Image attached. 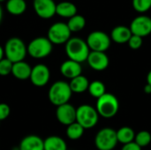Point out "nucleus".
I'll list each match as a JSON object with an SVG mask.
<instances>
[{"label":"nucleus","instance_id":"obj_17","mask_svg":"<svg viewBox=\"0 0 151 150\" xmlns=\"http://www.w3.org/2000/svg\"><path fill=\"white\" fill-rule=\"evenodd\" d=\"M132 32L130 27L126 26H117L111 33V39L119 44L127 43L128 40L132 36Z\"/></svg>","mask_w":151,"mask_h":150},{"label":"nucleus","instance_id":"obj_34","mask_svg":"<svg viewBox=\"0 0 151 150\" xmlns=\"http://www.w3.org/2000/svg\"><path fill=\"white\" fill-rule=\"evenodd\" d=\"M4 48L0 45V60H2L4 58Z\"/></svg>","mask_w":151,"mask_h":150},{"label":"nucleus","instance_id":"obj_13","mask_svg":"<svg viewBox=\"0 0 151 150\" xmlns=\"http://www.w3.org/2000/svg\"><path fill=\"white\" fill-rule=\"evenodd\" d=\"M56 118L60 124L67 126L76 121V109L69 103L57 106Z\"/></svg>","mask_w":151,"mask_h":150},{"label":"nucleus","instance_id":"obj_29","mask_svg":"<svg viewBox=\"0 0 151 150\" xmlns=\"http://www.w3.org/2000/svg\"><path fill=\"white\" fill-rule=\"evenodd\" d=\"M12 65L13 63L7 57H4L2 60H0V75L7 76L12 73Z\"/></svg>","mask_w":151,"mask_h":150},{"label":"nucleus","instance_id":"obj_8","mask_svg":"<svg viewBox=\"0 0 151 150\" xmlns=\"http://www.w3.org/2000/svg\"><path fill=\"white\" fill-rule=\"evenodd\" d=\"M71 34L72 32L66 23L56 22L50 27L47 37L52 44L61 45L66 43V42L71 38Z\"/></svg>","mask_w":151,"mask_h":150},{"label":"nucleus","instance_id":"obj_9","mask_svg":"<svg viewBox=\"0 0 151 150\" xmlns=\"http://www.w3.org/2000/svg\"><path fill=\"white\" fill-rule=\"evenodd\" d=\"M86 42L90 50L105 52L111 46V39L105 32L96 30L88 34Z\"/></svg>","mask_w":151,"mask_h":150},{"label":"nucleus","instance_id":"obj_37","mask_svg":"<svg viewBox=\"0 0 151 150\" xmlns=\"http://www.w3.org/2000/svg\"><path fill=\"white\" fill-rule=\"evenodd\" d=\"M4 1H5V0H0V3H2V2H4Z\"/></svg>","mask_w":151,"mask_h":150},{"label":"nucleus","instance_id":"obj_19","mask_svg":"<svg viewBox=\"0 0 151 150\" xmlns=\"http://www.w3.org/2000/svg\"><path fill=\"white\" fill-rule=\"evenodd\" d=\"M56 14L62 18L70 19L71 17L77 14V7L76 5L69 1H63L57 4L56 7Z\"/></svg>","mask_w":151,"mask_h":150},{"label":"nucleus","instance_id":"obj_27","mask_svg":"<svg viewBox=\"0 0 151 150\" xmlns=\"http://www.w3.org/2000/svg\"><path fill=\"white\" fill-rule=\"evenodd\" d=\"M134 141L141 147L145 148L150 145L151 142V133L148 131H140L137 134H135Z\"/></svg>","mask_w":151,"mask_h":150},{"label":"nucleus","instance_id":"obj_4","mask_svg":"<svg viewBox=\"0 0 151 150\" xmlns=\"http://www.w3.org/2000/svg\"><path fill=\"white\" fill-rule=\"evenodd\" d=\"M4 56L12 63L22 61L27 54V47L19 37L8 39L4 44Z\"/></svg>","mask_w":151,"mask_h":150},{"label":"nucleus","instance_id":"obj_6","mask_svg":"<svg viewBox=\"0 0 151 150\" xmlns=\"http://www.w3.org/2000/svg\"><path fill=\"white\" fill-rule=\"evenodd\" d=\"M99 114L96 108L88 104H82L76 109V121L85 129H91L96 126Z\"/></svg>","mask_w":151,"mask_h":150},{"label":"nucleus","instance_id":"obj_28","mask_svg":"<svg viewBox=\"0 0 151 150\" xmlns=\"http://www.w3.org/2000/svg\"><path fill=\"white\" fill-rule=\"evenodd\" d=\"M132 4L139 13H145L151 9V0H133Z\"/></svg>","mask_w":151,"mask_h":150},{"label":"nucleus","instance_id":"obj_23","mask_svg":"<svg viewBox=\"0 0 151 150\" xmlns=\"http://www.w3.org/2000/svg\"><path fill=\"white\" fill-rule=\"evenodd\" d=\"M66 24L72 33L80 32L86 27V19L81 14H75L68 19V22Z\"/></svg>","mask_w":151,"mask_h":150},{"label":"nucleus","instance_id":"obj_5","mask_svg":"<svg viewBox=\"0 0 151 150\" xmlns=\"http://www.w3.org/2000/svg\"><path fill=\"white\" fill-rule=\"evenodd\" d=\"M27 47V54L35 59H42L48 57L53 49L52 42L49 40L48 37L39 36L33 39Z\"/></svg>","mask_w":151,"mask_h":150},{"label":"nucleus","instance_id":"obj_24","mask_svg":"<svg viewBox=\"0 0 151 150\" xmlns=\"http://www.w3.org/2000/svg\"><path fill=\"white\" fill-rule=\"evenodd\" d=\"M118 141L122 144H127L134 141L135 133L129 126H123L117 131Z\"/></svg>","mask_w":151,"mask_h":150},{"label":"nucleus","instance_id":"obj_25","mask_svg":"<svg viewBox=\"0 0 151 150\" xmlns=\"http://www.w3.org/2000/svg\"><path fill=\"white\" fill-rule=\"evenodd\" d=\"M84 131H85V128L82 126H81L77 121H75L70 124L69 126H67L66 136L68 137V139L72 141H77L82 137Z\"/></svg>","mask_w":151,"mask_h":150},{"label":"nucleus","instance_id":"obj_21","mask_svg":"<svg viewBox=\"0 0 151 150\" xmlns=\"http://www.w3.org/2000/svg\"><path fill=\"white\" fill-rule=\"evenodd\" d=\"M69 85H70V88H71L73 93L81 94L88 90V86H89V81L87 77L81 74V75L72 79Z\"/></svg>","mask_w":151,"mask_h":150},{"label":"nucleus","instance_id":"obj_32","mask_svg":"<svg viewBox=\"0 0 151 150\" xmlns=\"http://www.w3.org/2000/svg\"><path fill=\"white\" fill-rule=\"evenodd\" d=\"M142 148H141L134 141H131L127 144H123V147L121 150H142Z\"/></svg>","mask_w":151,"mask_h":150},{"label":"nucleus","instance_id":"obj_15","mask_svg":"<svg viewBox=\"0 0 151 150\" xmlns=\"http://www.w3.org/2000/svg\"><path fill=\"white\" fill-rule=\"evenodd\" d=\"M82 67L81 63L76 62L72 59L65 60L60 65L61 74L67 79H73L81 74Z\"/></svg>","mask_w":151,"mask_h":150},{"label":"nucleus","instance_id":"obj_26","mask_svg":"<svg viewBox=\"0 0 151 150\" xmlns=\"http://www.w3.org/2000/svg\"><path fill=\"white\" fill-rule=\"evenodd\" d=\"M88 91L91 96L97 99L106 93V88H105V85L102 81L94 80L92 82H89Z\"/></svg>","mask_w":151,"mask_h":150},{"label":"nucleus","instance_id":"obj_16","mask_svg":"<svg viewBox=\"0 0 151 150\" xmlns=\"http://www.w3.org/2000/svg\"><path fill=\"white\" fill-rule=\"evenodd\" d=\"M19 150H44V142L37 135L24 137L19 146Z\"/></svg>","mask_w":151,"mask_h":150},{"label":"nucleus","instance_id":"obj_12","mask_svg":"<svg viewBox=\"0 0 151 150\" xmlns=\"http://www.w3.org/2000/svg\"><path fill=\"white\" fill-rule=\"evenodd\" d=\"M33 7L38 17L49 19L56 14L57 4L54 0H34Z\"/></svg>","mask_w":151,"mask_h":150},{"label":"nucleus","instance_id":"obj_2","mask_svg":"<svg viewBox=\"0 0 151 150\" xmlns=\"http://www.w3.org/2000/svg\"><path fill=\"white\" fill-rule=\"evenodd\" d=\"M72 95L73 91L70 88L69 83L63 80H58L54 82L50 86L48 93V97L50 102L53 105L59 106L61 104L69 103Z\"/></svg>","mask_w":151,"mask_h":150},{"label":"nucleus","instance_id":"obj_33","mask_svg":"<svg viewBox=\"0 0 151 150\" xmlns=\"http://www.w3.org/2000/svg\"><path fill=\"white\" fill-rule=\"evenodd\" d=\"M143 90H144V92H145L146 94L150 95V94H151V86L150 85V84H148V83H147V84L144 86Z\"/></svg>","mask_w":151,"mask_h":150},{"label":"nucleus","instance_id":"obj_10","mask_svg":"<svg viewBox=\"0 0 151 150\" xmlns=\"http://www.w3.org/2000/svg\"><path fill=\"white\" fill-rule=\"evenodd\" d=\"M50 78V71L46 65L38 64L32 67L29 80L31 83L38 88L44 87L48 84Z\"/></svg>","mask_w":151,"mask_h":150},{"label":"nucleus","instance_id":"obj_35","mask_svg":"<svg viewBox=\"0 0 151 150\" xmlns=\"http://www.w3.org/2000/svg\"><path fill=\"white\" fill-rule=\"evenodd\" d=\"M147 83L151 86V70L149 72V73L147 75Z\"/></svg>","mask_w":151,"mask_h":150},{"label":"nucleus","instance_id":"obj_7","mask_svg":"<svg viewBox=\"0 0 151 150\" xmlns=\"http://www.w3.org/2000/svg\"><path fill=\"white\" fill-rule=\"evenodd\" d=\"M117 131L105 127L98 131L95 137V145L98 150H112L118 144Z\"/></svg>","mask_w":151,"mask_h":150},{"label":"nucleus","instance_id":"obj_1","mask_svg":"<svg viewBox=\"0 0 151 150\" xmlns=\"http://www.w3.org/2000/svg\"><path fill=\"white\" fill-rule=\"evenodd\" d=\"M89 52L87 42L79 37H71L65 43V53L69 59L81 64L87 61Z\"/></svg>","mask_w":151,"mask_h":150},{"label":"nucleus","instance_id":"obj_3","mask_svg":"<svg viewBox=\"0 0 151 150\" xmlns=\"http://www.w3.org/2000/svg\"><path fill=\"white\" fill-rule=\"evenodd\" d=\"M96 109L99 116L104 118H111L119 111V103L118 98L111 93H105L96 101Z\"/></svg>","mask_w":151,"mask_h":150},{"label":"nucleus","instance_id":"obj_31","mask_svg":"<svg viewBox=\"0 0 151 150\" xmlns=\"http://www.w3.org/2000/svg\"><path fill=\"white\" fill-rule=\"evenodd\" d=\"M11 113V109L8 104L1 103H0V121L6 119Z\"/></svg>","mask_w":151,"mask_h":150},{"label":"nucleus","instance_id":"obj_30","mask_svg":"<svg viewBox=\"0 0 151 150\" xmlns=\"http://www.w3.org/2000/svg\"><path fill=\"white\" fill-rule=\"evenodd\" d=\"M142 42H143V37L136 34H132V36L127 42V44L132 50H138L142 47Z\"/></svg>","mask_w":151,"mask_h":150},{"label":"nucleus","instance_id":"obj_11","mask_svg":"<svg viewBox=\"0 0 151 150\" xmlns=\"http://www.w3.org/2000/svg\"><path fill=\"white\" fill-rule=\"evenodd\" d=\"M129 27L133 34L146 37L151 34V18L147 15L137 16L132 20Z\"/></svg>","mask_w":151,"mask_h":150},{"label":"nucleus","instance_id":"obj_36","mask_svg":"<svg viewBox=\"0 0 151 150\" xmlns=\"http://www.w3.org/2000/svg\"><path fill=\"white\" fill-rule=\"evenodd\" d=\"M2 18H3V10H2V7H1V5H0V23H1Z\"/></svg>","mask_w":151,"mask_h":150},{"label":"nucleus","instance_id":"obj_20","mask_svg":"<svg viewBox=\"0 0 151 150\" xmlns=\"http://www.w3.org/2000/svg\"><path fill=\"white\" fill-rule=\"evenodd\" d=\"M43 142L44 150H67L66 142L59 136H49L43 141Z\"/></svg>","mask_w":151,"mask_h":150},{"label":"nucleus","instance_id":"obj_18","mask_svg":"<svg viewBox=\"0 0 151 150\" xmlns=\"http://www.w3.org/2000/svg\"><path fill=\"white\" fill-rule=\"evenodd\" d=\"M32 67L29 65V64L22 60L13 63L12 74L19 80H26L29 79Z\"/></svg>","mask_w":151,"mask_h":150},{"label":"nucleus","instance_id":"obj_22","mask_svg":"<svg viewBox=\"0 0 151 150\" xmlns=\"http://www.w3.org/2000/svg\"><path fill=\"white\" fill-rule=\"evenodd\" d=\"M6 10L12 15H21L27 10V3L25 0H7Z\"/></svg>","mask_w":151,"mask_h":150},{"label":"nucleus","instance_id":"obj_14","mask_svg":"<svg viewBox=\"0 0 151 150\" xmlns=\"http://www.w3.org/2000/svg\"><path fill=\"white\" fill-rule=\"evenodd\" d=\"M87 62L88 65L95 71H104L110 64L108 56L104 51H95L90 50Z\"/></svg>","mask_w":151,"mask_h":150}]
</instances>
